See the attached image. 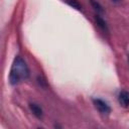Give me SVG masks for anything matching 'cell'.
I'll return each mask as SVG.
<instances>
[{"label":"cell","mask_w":129,"mask_h":129,"mask_svg":"<svg viewBox=\"0 0 129 129\" xmlns=\"http://www.w3.org/2000/svg\"><path fill=\"white\" fill-rule=\"evenodd\" d=\"M93 101H94V104H95L96 108H97L101 113H103V114H108V113H110L111 109H110L109 105H108L105 101H103V100H101V99H94Z\"/></svg>","instance_id":"2"},{"label":"cell","mask_w":129,"mask_h":129,"mask_svg":"<svg viewBox=\"0 0 129 129\" xmlns=\"http://www.w3.org/2000/svg\"><path fill=\"white\" fill-rule=\"evenodd\" d=\"M68 3H69L71 6H73L74 8L78 9V10H81V9H82L81 4H80V3H79L77 0H69V1H68Z\"/></svg>","instance_id":"7"},{"label":"cell","mask_w":129,"mask_h":129,"mask_svg":"<svg viewBox=\"0 0 129 129\" xmlns=\"http://www.w3.org/2000/svg\"><path fill=\"white\" fill-rule=\"evenodd\" d=\"M95 19H96V22H97V24H98L99 27H101V28H102L103 30H105V31H108L107 23L105 22V20H104L103 18H101L100 16H96Z\"/></svg>","instance_id":"5"},{"label":"cell","mask_w":129,"mask_h":129,"mask_svg":"<svg viewBox=\"0 0 129 129\" xmlns=\"http://www.w3.org/2000/svg\"><path fill=\"white\" fill-rule=\"evenodd\" d=\"M91 5L93 6V8L97 11V12H100V13H103L104 12V9L102 7V5L97 1V0H91Z\"/></svg>","instance_id":"6"},{"label":"cell","mask_w":129,"mask_h":129,"mask_svg":"<svg viewBox=\"0 0 129 129\" xmlns=\"http://www.w3.org/2000/svg\"><path fill=\"white\" fill-rule=\"evenodd\" d=\"M29 108H30L31 112L33 113V115H34L35 117H37V118H41V117H42V115H43L42 109H41L38 105H36V104H30V105H29Z\"/></svg>","instance_id":"4"},{"label":"cell","mask_w":129,"mask_h":129,"mask_svg":"<svg viewBox=\"0 0 129 129\" xmlns=\"http://www.w3.org/2000/svg\"><path fill=\"white\" fill-rule=\"evenodd\" d=\"M118 101H119L120 105H122L123 107L129 106V92H127V91H122V92L119 94Z\"/></svg>","instance_id":"3"},{"label":"cell","mask_w":129,"mask_h":129,"mask_svg":"<svg viewBox=\"0 0 129 129\" xmlns=\"http://www.w3.org/2000/svg\"><path fill=\"white\" fill-rule=\"evenodd\" d=\"M112 1H114V2H119V1H121V0H112Z\"/></svg>","instance_id":"8"},{"label":"cell","mask_w":129,"mask_h":129,"mask_svg":"<svg viewBox=\"0 0 129 129\" xmlns=\"http://www.w3.org/2000/svg\"><path fill=\"white\" fill-rule=\"evenodd\" d=\"M28 76H29V71H28V68L25 61L20 56H17L11 67V71L9 75L10 83L12 85H15L21 80L27 79Z\"/></svg>","instance_id":"1"}]
</instances>
